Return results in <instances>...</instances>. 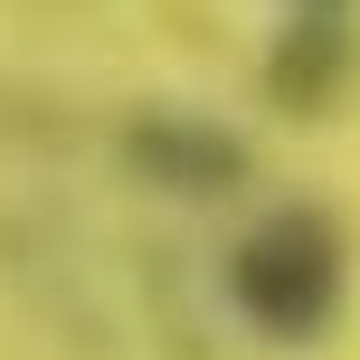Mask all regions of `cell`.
<instances>
[{"label": "cell", "instance_id": "cell-1", "mask_svg": "<svg viewBox=\"0 0 360 360\" xmlns=\"http://www.w3.org/2000/svg\"><path fill=\"white\" fill-rule=\"evenodd\" d=\"M228 294L266 342H313V332L342 313L351 294V256H342V228L323 209H275L266 228L237 237L228 256Z\"/></svg>", "mask_w": 360, "mask_h": 360}]
</instances>
